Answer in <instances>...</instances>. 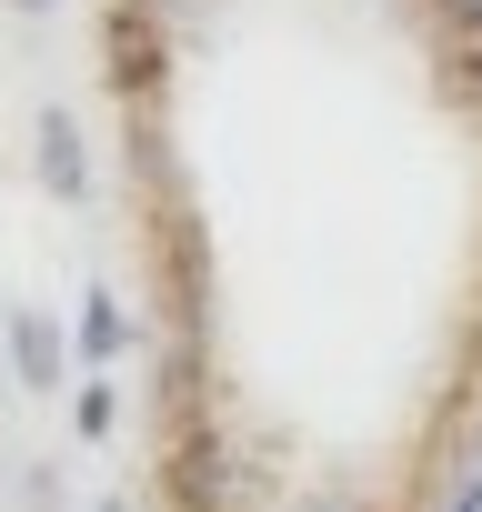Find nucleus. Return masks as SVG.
Returning <instances> with one entry per match:
<instances>
[{"label":"nucleus","mask_w":482,"mask_h":512,"mask_svg":"<svg viewBox=\"0 0 482 512\" xmlns=\"http://www.w3.org/2000/svg\"><path fill=\"white\" fill-rule=\"evenodd\" d=\"M21 362H31V382H51V332L41 322H21Z\"/></svg>","instance_id":"1"},{"label":"nucleus","mask_w":482,"mask_h":512,"mask_svg":"<svg viewBox=\"0 0 482 512\" xmlns=\"http://www.w3.org/2000/svg\"><path fill=\"white\" fill-rule=\"evenodd\" d=\"M462 512H482V482H472V492H462Z\"/></svg>","instance_id":"2"}]
</instances>
